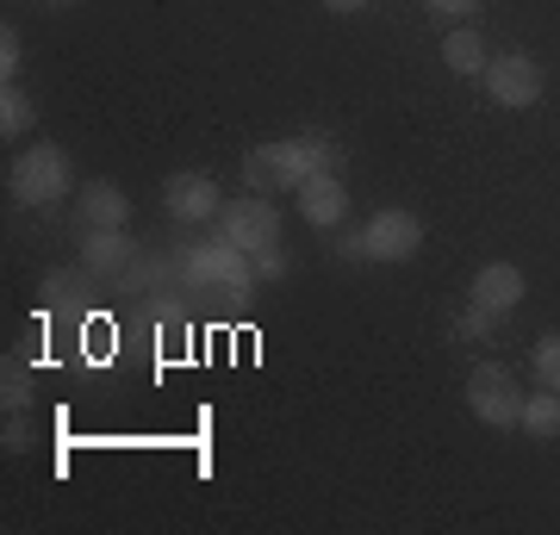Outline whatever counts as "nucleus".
Wrapping results in <instances>:
<instances>
[{"mask_svg": "<svg viewBox=\"0 0 560 535\" xmlns=\"http://www.w3.org/2000/svg\"><path fill=\"white\" fill-rule=\"evenodd\" d=\"M312 175H342V150L330 138H275L243 156V187L249 194H300Z\"/></svg>", "mask_w": 560, "mask_h": 535, "instance_id": "f257e3e1", "label": "nucleus"}, {"mask_svg": "<svg viewBox=\"0 0 560 535\" xmlns=\"http://www.w3.org/2000/svg\"><path fill=\"white\" fill-rule=\"evenodd\" d=\"M7 194L20 199V206H50V199H69L75 194V162L62 143H32L13 156L7 168Z\"/></svg>", "mask_w": 560, "mask_h": 535, "instance_id": "f03ea898", "label": "nucleus"}, {"mask_svg": "<svg viewBox=\"0 0 560 535\" xmlns=\"http://www.w3.org/2000/svg\"><path fill=\"white\" fill-rule=\"evenodd\" d=\"M418 249H423V224H418V212H405V206H381L355 237H342V256L381 261V268H399V261H411Z\"/></svg>", "mask_w": 560, "mask_h": 535, "instance_id": "7ed1b4c3", "label": "nucleus"}, {"mask_svg": "<svg viewBox=\"0 0 560 535\" xmlns=\"http://www.w3.org/2000/svg\"><path fill=\"white\" fill-rule=\"evenodd\" d=\"M467 411L492 423V430H517L523 423V393H517V374L504 361H480L467 374Z\"/></svg>", "mask_w": 560, "mask_h": 535, "instance_id": "20e7f679", "label": "nucleus"}, {"mask_svg": "<svg viewBox=\"0 0 560 535\" xmlns=\"http://www.w3.org/2000/svg\"><path fill=\"white\" fill-rule=\"evenodd\" d=\"M219 237L237 243L243 256H261L280 243V206L268 194H243V199H224L219 212Z\"/></svg>", "mask_w": 560, "mask_h": 535, "instance_id": "39448f33", "label": "nucleus"}, {"mask_svg": "<svg viewBox=\"0 0 560 535\" xmlns=\"http://www.w3.org/2000/svg\"><path fill=\"white\" fill-rule=\"evenodd\" d=\"M486 94L499 100V106H511V113H523V106H536L541 88H548V75H541V62L529 57V50H499V57L486 62Z\"/></svg>", "mask_w": 560, "mask_h": 535, "instance_id": "423d86ee", "label": "nucleus"}, {"mask_svg": "<svg viewBox=\"0 0 560 535\" xmlns=\"http://www.w3.org/2000/svg\"><path fill=\"white\" fill-rule=\"evenodd\" d=\"M162 212L175 224H219V212H224V194H219V181L212 175H200V168H180V175H168L162 181Z\"/></svg>", "mask_w": 560, "mask_h": 535, "instance_id": "0eeeda50", "label": "nucleus"}, {"mask_svg": "<svg viewBox=\"0 0 560 535\" xmlns=\"http://www.w3.org/2000/svg\"><path fill=\"white\" fill-rule=\"evenodd\" d=\"M523 293H529V280H523V268H511V261H486L480 275H474V305H486V312L511 317L523 305Z\"/></svg>", "mask_w": 560, "mask_h": 535, "instance_id": "6e6552de", "label": "nucleus"}, {"mask_svg": "<svg viewBox=\"0 0 560 535\" xmlns=\"http://www.w3.org/2000/svg\"><path fill=\"white\" fill-rule=\"evenodd\" d=\"M293 199H300V219L318 224V231H337L349 219V187H342V175H312Z\"/></svg>", "mask_w": 560, "mask_h": 535, "instance_id": "1a4fd4ad", "label": "nucleus"}, {"mask_svg": "<svg viewBox=\"0 0 560 535\" xmlns=\"http://www.w3.org/2000/svg\"><path fill=\"white\" fill-rule=\"evenodd\" d=\"M81 224H88V231H125V224H131V199H125V187H113V181H88V187H81Z\"/></svg>", "mask_w": 560, "mask_h": 535, "instance_id": "9d476101", "label": "nucleus"}, {"mask_svg": "<svg viewBox=\"0 0 560 535\" xmlns=\"http://www.w3.org/2000/svg\"><path fill=\"white\" fill-rule=\"evenodd\" d=\"M131 231H88V243H81V268L88 275H119L125 261H131Z\"/></svg>", "mask_w": 560, "mask_h": 535, "instance_id": "9b49d317", "label": "nucleus"}, {"mask_svg": "<svg viewBox=\"0 0 560 535\" xmlns=\"http://www.w3.org/2000/svg\"><path fill=\"white\" fill-rule=\"evenodd\" d=\"M442 62H448V69H455V75H486V38L480 32H474V25H455V32H448V38H442Z\"/></svg>", "mask_w": 560, "mask_h": 535, "instance_id": "f8f14e48", "label": "nucleus"}, {"mask_svg": "<svg viewBox=\"0 0 560 535\" xmlns=\"http://www.w3.org/2000/svg\"><path fill=\"white\" fill-rule=\"evenodd\" d=\"M523 437L536 442H560V393H548V386H536V393L523 398Z\"/></svg>", "mask_w": 560, "mask_h": 535, "instance_id": "ddd939ff", "label": "nucleus"}, {"mask_svg": "<svg viewBox=\"0 0 560 535\" xmlns=\"http://www.w3.org/2000/svg\"><path fill=\"white\" fill-rule=\"evenodd\" d=\"M38 125V106H32V94H20L13 81H7V94H0V138L13 143V138H25Z\"/></svg>", "mask_w": 560, "mask_h": 535, "instance_id": "4468645a", "label": "nucleus"}, {"mask_svg": "<svg viewBox=\"0 0 560 535\" xmlns=\"http://www.w3.org/2000/svg\"><path fill=\"white\" fill-rule=\"evenodd\" d=\"M492 330H499V312H486V305L467 299V312L455 317V342H486Z\"/></svg>", "mask_w": 560, "mask_h": 535, "instance_id": "2eb2a0df", "label": "nucleus"}, {"mask_svg": "<svg viewBox=\"0 0 560 535\" xmlns=\"http://www.w3.org/2000/svg\"><path fill=\"white\" fill-rule=\"evenodd\" d=\"M529 368H536V386L560 393V337H541V342H536V356H529Z\"/></svg>", "mask_w": 560, "mask_h": 535, "instance_id": "dca6fc26", "label": "nucleus"}, {"mask_svg": "<svg viewBox=\"0 0 560 535\" xmlns=\"http://www.w3.org/2000/svg\"><path fill=\"white\" fill-rule=\"evenodd\" d=\"M0 398H7V411H20V405H32V374L7 361V374H0Z\"/></svg>", "mask_w": 560, "mask_h": 535, "instance_id": "f3484780", "label": "nucleus"}, {"mask_svg": "<svg viewBox=\"0 0 560 535\" xmlns=\"http://www.w3.org/2000/svg\"><path fill=\"white\" fill-rule=\"evenodd\" d=\"M20 57H25V50H20V32H13V25H0V75H7V81L20 75Z\"/></svg>", "mask_w": 560, "mask_h": 535, "instance_id": "a211bd4d", "label": "nucleus"}, {"mask_svg": "<svg viewBox=\"0 0 560 535\" xmlns=\"http://www.w3.org/2000/svg\"><path fill=\"white\" fill-rule=\"evenodd\" d=\"M287 268H293V261H287V249H280V243L256 256V275H261V280H287Z\"/></svg>", "mask_w": 560, "mask_h": 535, "instance_id": "6ab92c4d", "label": "nucleus"}, {"mask_svg": "<svg viewBox=\"0 0 560 535\" xmlns=\"http://www.w3.org/2000/svg\"><path fill=\"white\" fill-rule=\"evenodd\" d=\"M423 7H436V13H448V20H467L480 0H423Z\"/></svg>", "mask_w": 560, "mask_h": 535, "instance_id": "aec40b11", "label": "nucleus"}, {"mask_svg": "<svg viewBox=\"0 0 560 535\" xmlns=\"http://www.w3.org/2000/svg\"><path fill=\"white\" fill-rule=\"evenodd\" d=\"M324 7H330V13H361L368 0H324Z\"/></svg>", "mask_w": 560, "mask_h": 535, "instance_id": "412c9836", "label": "nucleus"}, {"mask_svg": "<svg viewBox=\"0 0 560 535\" xmlns=\"http://www.w3.org/2000/svg\"><path fill=\"white\" fill-rule=\"evenodd\" d=\"M44 7H69V0H44Z\"/></svg>", "mask_w": 560, "mask_h": 535, "instance_id": "4be33fe9", "label": "nucleus"}]
</instances>
